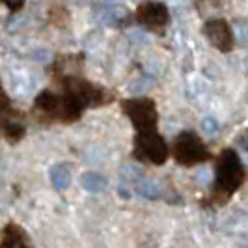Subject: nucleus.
<instances>
[{
    "instance_id": "obj_13",
    "label": "nucleus",
    "mask_w": 248,
    "mask_h": 248,
    "mask_svg": "<svg viewBox=\"0 0 248 248\" xmlns=\"http://www.w3.org/2000/svg\"><path fill=\"white\" fill-rule=\"evenodd\" d=\"M228 8H230V0H196V10L203 17L218 15Z\"/></svg>"
},
{
    "instance_id": "obj_4",
    "label": "nucleus",
    "mask_w": 248,
    "mask_h": 248,
    "mask_svg": "<svg viewBox=\"0 0 248 248\" xmlns=\"http://www.w3.org/2000/svg\"><path fill=\"white\" fill-rule=\"evenodd\" d=\"M170 151L164 138L157 131H138L133 144V157L140 162H151L155 166H162L168 159Z\"/></svg>"
},
{
    "instance_id": "obj_9",
    "label": "nucleus",
    "mask_w": 248,
    "mask_h": 248,
    "mask_svg": "<svg viewBox=\"0 0 248 248\" xmlns=\"http://www.w3.org/2000/svg\"><path fill=\"white\" fill-rule=\"evenodd\" d=\"M0 248H32L28 243V235L26 232L15 222H10L4 232H2V241H0Z\"/></svg>"
},
{
    "instance_id": "obj_16",
    "label": "nucleus",
    "mask_w": 248,
    "mask_h": 248,
    "mask_svg": "<svg viewBox=\"0 0 248 248\" xmlns=\"http://www.w3.org/2000/svg\"><path fill=\"white\" fill-rule=\"evenodd\" d=\"M120 177L127 181V183H138L142 177H144V172H142V168L135 164V162H127L124 164L122 168H120Z\"/></svg>"
},
{
    "instance_id": "obj_15",
    "label": "nucleus",
    "mask_w": 248,
    "mask_h": 248,
    "mask_svg": "<svg viewBox=\"0 0 248 248\" xmlns=\"http://www.w3.org/2000/svg\"><path fill=\"white\" fill-rule=\"evenodd\" d=\"M137 192L142 198L148 200H159L162 196L161 186L157 185L155 181H149V179H144V177L137 183Z\"/></svg>"
},
{
    "instance_id": "obj_12",
    "label": "nucleus",
    "mask_w": 248,
    "mask_h": 248,
    "mask_svg": "<svg viewBox=\"0 0 248 248\" xmlns=\"http://www.w3.org/2000/svg\"><path fill=\"white\" fill-rule=\"evenodd\" d=\"M50 183L56 190H65L71 185V170L65 162H58L50 168Z\"/></svg>"
},
{
    "instance_id": "obj_20",
    "label": "nucleus",
    "mask_w": 248,
    "mask_h": 248,
    "mask_svg": "<svg viewBox=\"0 0 248 248\" xmlns=\"http://www.w3.org/2000/svg\"><path fill=\"white\" fill-rule=\"evenodd\" d=\"M2 2H4V6L12 13L21 12V10L25 8V0H2Z\"/></svg>"
},
{
    "instance_id": "obj_10",
    "label": "nucleus",
    "mask_w": 248,
    "mask_h": 248,
    "mask_svg": "<svg viewBox=\"0 0 248 248\" xmlns=\"http://www.w3.org/2000/svg\"><path fill=\"white\" fill-rule=\"evenodd\" d=\"M99 19H101V23H105V25L120 28V26H125L127 23H129L131 12H129L125 6H122V4H116V6L105 8V10L101 12Z\"/></svg>"
},
{
    "instance_id": "obj_8",
    "label": "nucleus",
    "mask_w": 248,
    "mask_h": 248,
    "mask_svg": "<svg viewBox=\"0 0 248 248\" xmlns=\"http://www.w3.org/2000/svg\"><path fill=\"white\" fill-rule=\"evenodd\" d=\"M137 21L149 30H162L170 21V13H168V8L162 2L148 0V2H142L138 6Z\"/></svg>"
},
{
    "instance_id": "obj_3",
    "label": "nucleus",
    "mask_w": 248,
    "mask_h": 248,
    "mask_svg": "<svg viewBox=\"0 0 248 248\" xmlns=\"http://www.w3.org/2000/svg\"><path fill=\"white\" fill-rule=\"evenodd\" d=\"M63 95H67L69 99H73L82 110L90 108V107H99V105H107L112 99V95L101 86L92 84L86 78L69 75L63 78Z\"/></svg>"
},
{
    "instance_id": "obj_18",
    "label": "nucleus",
    "mask_w": 248,
    "mask_h": 248,
    "mask_svg": "<svg viewBox=\"0 0 248 248\" xmlns=\"http://www.w3.org/2000/svg\"><path fill=\"white\" fill-rule=\"evenodd\" d=\"M235 41L241 45H247V21L245 19H237L235 21Z\"/></svg>"
},
{
    "instance_id": "obj_1",
    "label": "nucleus",
    "mask_w": 248,
    "mask_h": 248,
    "mask_svg": "<svg viewBox=\"0 0 248 248\" xmlns=\"http://www.w3.org/2000/svg\"><path fill=\"white\" fill-rule=\"evenodd\" d=\"M245 181V166L235 149L226 148L217 162V179L213 188V202L224 205L239 190Z\"/></svg>"
},
{
    "instance_id": "obj_17",
    "label": "nucleus",
    "mask_w": 248,
    "mask_h": 248,
    "mask_svg": "<svg viewBox=\"0 0 248 248\" xmlns=\"http://www.w3.org/2000/svg\"><path fill=\"white\" fill-rule=\"evenodd\" d=\"M12 114H13V108H12V103H10V97H8V93L0 86V124H4Z\"/></svg>"
},
{
    "instance_id": "obj_11",
    "label": "nucleus",
    "mask_w": 248,
    "mask_h": 248,
    "mask_svg": "<svg viewBox=\"0 0 248 248\" xmlns=\"http://www.w3.org/2000/svg\"><path fill=\"white\" fill-rule=\"evenodd\" d=\"M0 129H2V135L6 137V140H8L10 144H17L21 138L25 137V133H26L25 124H23L21 116L15 114V112H13L4 124H0Z\"/></svg>"
},
{
    "instance_id": "obj_14",
    "label": "nucleus",
    "mask_w": 248,
    "mask_h": 248,
    "mask_svg": "<svg viewBox=\"0 0 248 248\" xmlns=\"http://www.w3.org/2000/svg\"><path fill=\"white\" fill-rule=\"evenodd\" d=\"M80 183H82V186L86 188L88 192H93V194L103 192L107 188V179L101 174H97V172H86V174H82Z\"/></svg>"
},
{
    "instance_id": "obj_7",
    "label": "nucleus",
    "mask_w": 248,
    "mask_h": 248,
    "mask_svg": "<svg viewBox=\"0 0 248 248\" xmlns=\"http://www.w3.org/2000/svg\"><path fill=\"white\" fill-rule=\"evenodd\" d=\"M203 34L209 39L213 47L220 52H230L235 47V37L233 30L228 25V21H224L220 17H213L209 21H205L203 25Z\"/></svg>"
},
{
    "instance_id": "obj_6",
    "label": "nucleus",
    "mask_w": 248,
    "mask_h": 248,
    "mask_svg": "<svg viewBox=\"0 0 248 248\" xmlns=\"http://www.w3.org/2000/svg\"><path fill=\"white\" fill-rule=\"evenodd\" d=\"M122 112L131 120L138 131H155L159 122V112L153 99L138 97V99L122 101Z\"/></svg>"
},
{
    "instance_id": "obj_5",
    "label": "nucleus",
    "mask_w": 248,
    "mask_h": 248,
    "mask_svg": "<svg viewBox=\"0 0 248 248\" xmlns=\"http://www.w3.org/2000/svg\"><path fill=\"white\" fill-rule=\"evenodd\" d=\"M172 155L175 162L181 166H196L200 162L209 161L211 157L209 149L205 148V144L192 131H183L177 135V138L174 140Z\"/></svg>"
},
{
    "instance_id": "obj_2",
    "label": "nucleus",
    "mask_w": 248,
    "mask_h": 248,
    "mask_svg": "<svg viewBox=\"0 0 248 248\" xmlns=\"http://www.w3.org/2000/svg\"><path fill=\"white\" fill-rule=\"evenodd\" d=\"M34 112L39 116V120L50 118V120H60L65 124H71V122H77L84 110L67 95H56L50 90H45L36 97Z\"/></svg>"
},
{
    "instance_id": "obj_19",
    "label": "nucleus",
    "mask_w": 248,
    "mask_h": 248,
    "mask_svg": "<svg viewBox=\"0 0 248 248\" xmlns=\"http://www.w3.org/2000/svg\"><path fill=\"white\" fill-rule=\"evenodd\" d=\"M202 131H203L205 135H217V131H218V122H217L213 116H205V118L202 120Z\"/></svg>"
}]
</instances>
